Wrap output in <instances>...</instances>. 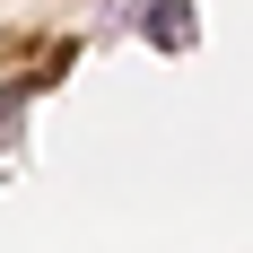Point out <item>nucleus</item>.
<instances>
[{
    "mask_svg": "<svg viewBox=\"0 0 253 253\" xmlns=\"http://www.w3.org/2000/svg\"><path fill=\"white\" fill-rule=\"evenodd\" d=\"M140 26H149L157 52H192V0H149V9H140Z\"/></svg>",
    "mask_w": 253,
    "mask_h": 253,
    "instance_id": "f257e3e1",
    "label": "nucleus"
}]
</instances>
